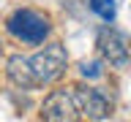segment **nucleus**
Masks as SVG:
<instances>
[{"label": "nucleus", "instance_id": "1", "mask_svg": "<svg viewBox=\"0 0 131 122\" xmlns=\"http://www.w3.org/2000/svg\"><path fill=\"white\" fill-rule=\"evenodd\" d=\"M8 33L14 35L16 41H22V43H44V38L49 35V19L38 11H30V8H19L14 14L8 16L6 22Z\"/></svg>", "mask_w": 131, "mask_h": 122}, {"label": "nucleus", "instance_id": "2", "mask_svg": "<svg viewBox=\"0 0 131 122\" xmlns=\"http://www.w3.org/2000/svg\"><path fill=\"white\" fill-rule=\"evenodd\" d=\"M30 65H33V73H36L38 84H52V81H57L66 73V65H68L66 46L63 43H49V46H44L38 54L30 57Z\"/></svg>", "mask_w": 131, "mask_h": 122}, {"label": "nucleus", "instance_id": "3", "mask_svg": "<svg viewBox=\"0 0 131 122\" xmlns=\"http://www.w3.org/2000/svg\"><path fill=\"white\" fill-rule=\"evenodd\" d=\"M74 100H77L79 114H85L88 119H106L112 114V103L106 100V95L101 89L79 84V87H74Z\"/></svg>", "mask_w": 131, "mask_h": 122}, {"label": "nucleus", "instance_id": "4", "mask_svg": "<svg viewBox=\"0 0 131 122\" xmlns=\"http://www.w3.org/2000/svg\"><path fill=\"white\" fill-rule=\"evenodd\" d=\"M98 49H101V54L106 57V63L115 65V68H126L131 60L128 54V41L123 35L120 30H115V27H104V30L98 33Z\"/></svg>", "mask_w": 131, "mask_h": 122}, {"label": "nucleus", "instance_id": "5", "mask_svg": "<svg viewBox=\"0 0 131 122\" xmlns=\"http://www.w3.org/2000/svg\"><path fill=\"white\" fill-rule=\"evenodd\" d=\"M41 117L49 122H74L79 119V109H77V100L66 89H55L47 95V100L41 106Z\"/></svg>", "mask_w": 131, "mask_h": 122}, {"label": "nucleus", "instance_id": "6", "mask_svg": "<svg viewBox=\"0 0 131 122\" xmlns=\"http://www.w3.org/2000/svg\"><path fill=\"white\" fill-rule=\"evenodd\" d=\"M6 71H8V79L14 81L16 87H22V89H33V87H38V79H36V73H33V65H30V60H27V57L14 54L11 60H8Z\"/></svg>", "mask_w": 131, "mask_h": 122}, {"label": "nucleus", "instance_id": "7", "mask_svg": "<svg viewBox=\"0 0 131 122\" xmlns=\"http://www.w3.org/2000/svg\"><path fill=\"white\" fill-rule=\"evenodd\" d=\"M90 11L98 14L104 22H112L117 16V3L115 0H90Z\"/></svg>", "mask_w": 131, "mask_h": 122}, {"label": "nucleus", "instance_id": "8", "mask_svg": "<svg viewBox=\"0 0 131 122\" xmlns=\"http://www.w3.org/2000/svg\"><path fill=\"white\" fill-rule=\"evenodd\" d=\"M79 73H82V79H101V76H104L98 60H82L79 63Z\"/></svg>", "mask_w": 131, "mask_h": 122}]
</instances>
